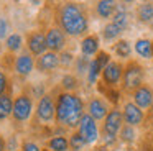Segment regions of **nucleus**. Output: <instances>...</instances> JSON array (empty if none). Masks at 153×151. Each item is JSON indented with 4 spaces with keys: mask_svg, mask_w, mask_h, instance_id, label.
I'll return each mask as SVG.
<instances>
[{
    "mask_svg": "<svg viewBox=\"0 0 153 151\" xmlns=\"http://www.w3.org/2000/svg\"><path fill=\"white\" fill-rule=\"evenodd\" d=\"M87 146L86 140L82 138V135L77 130H74L69 135V151H84V148Z\"/></svg>",
    "mask_w": 153,
    "mask_h": 151,
    "instance_id": "nucleus-30",
    "label": "nucleus"
},
{
    "mask_svg": "<svg viewBox=\"0 0 153 151\" xmlns=\"http://www.w3.org/2000/svg\"><path fill=\"white\" fill-rule=\"evenodd\" d=\"M59 66H61L59 64V54H56V53H53V51H48V53H45L43 56L36 58L35 67H36V71L40 72V74H53Z\"/></svg>",
    "mask_w": 153,
    "mask_h": 151,
    "instance_id": "nucleus-14",
    "label": "nucleus"
},
{
    "mask_svg": "<svg viewBox=\"0 0 153 151\" xmlns=\"http://www.w3.org/2000/svg\"><path fill=\"white\" fill-rule=\"evenodd\" d=\"M35 112L33 97L28 92H22L13 98V112H12V123L23 125L31 118Z\"/></svg>",
    "mask_w": 153,
    "mask_h": 151,
    "instance_id": "nucleus-4",
    "label": "nucleus"
},
{
    "mask_svg": "<svg viewBox=\"0 0 153 151\" xmlns=\"http://www.w3.org/2000/svg\"><path fill=\"white\" fill-rule=\"evenodd\" d=\"M79 49H81V54L87 56V58H96L100 51V38L99 35H87L81 39L79 43Z\"/></svg>",
    "mask_w": 153,
    "mask_h": 151,
    "instance_id": "nucleus-16",
    "label": "nucleus"
},
{
    "mask_svg": "<svg viewBox=\"0 0 153 151\" xmlns=\"http://www.w3.org/2000/svg\"><path fill=\"white\" fill-rule=\"evenodd\" d=\"M112 21L115 23L120 30H123V31L130 26V12H128L127 3H117L115 15H114Z\"/></svg>",
    "mask_w": 153,
    "mask_h": 151,
    "instance_id": "nucleus-22",
    "label": "nucleus"
},
{
    "mask_svg": "<svg viewBox=\"0 0 153 151\" xmlns=\"http://www.w3.org/2000/svg\"><path fill=\"white\" fill-rule=\"evenodd\" d=\"M35 64H36L35 56L31 54L30 51H23L22 54H18L17 58H15V72H17L20 77L25 79L33 72Z\"/></svg>",
    "mask_w": 153,
    "mask_h": 151,
    "instance_id": "nucleus-15",
    "label": "nucleus"
},
{
    "mask_svg": "<svg viewBox=\"0 0 153 151\" xmlns=\"http://www.w3.org/2000/svg\"><path fill=\"white\" fill-rule=\"evenodd\" d=\"M132 44H130V41L128 39H123V38H120L119 41H115L112 44V51H114V54L117 56V59H119L120 62L122 61H130V56H132Z\"/></svg>",
    "mask_w": 153,
    "mask_h": 151,
    "instance_id": "nucleus-21",
    "label": "nucleus"
},
{
    "mask_svg": "<svg viewBox=\"0 0 153 151\" xmlns=\"http://www.w3.org/2000/svg\"><path fill=\"white\" fill-rule=\"evenodd\" d=\"M135 18L140 25H150L153 23V2H142L135 7Z\"/></svg>",
    "mask_w": 153,
    "mask_h": 151,
    "instance_id": "nucleus-18",
    "label": "nucleus"
},
{
    "mask_svg": "<svg viewBox=\"0 0 153 151\" xmlns=\"http://www.w3.org/2000/svg\"><path fill=\"white\" fill-rule=\"evenodd\" d=\"M115 8H117V2H112V0H100V2H97L94 5V12H96V15L100 20L114 18Z\"/></svg>",
    "mask_w": 153,
    "mask_h": 151,
    "instance_id": "nucleus-20",
    "label": "nucleus"
},
{
    "mask_svg": "<svg viewBox=\"0 0 153 151\" xmlns=\"http://www.w3.org/2000/svg\"><path fill=\"white\" fill-rule=\"evenodd\" d=\"M48 151H69V136L66 135H54L46 141Z\"/></svg>",
    "mask_w": 153,
    "mask_h": 151,
    "instance_id": "nucleus-24",
    "label": "nucleus"
},
{
    "mask_svg": "<svg viewBox=\"0 0 153 151\" xmlns=\"http://www.w3.org/2000/svg\"><path fill=\"white\" fill-rule=\"evenodd\" d=\"M152 74H153V66H152Z\"/></svg>",
    "mask_w": 153,
    "mask_h": 151,
    "instance_id": "nucleus-39",
    "label": "nucleus"
},
{
    "mask_svg": "<svg viewBox=\"0 0 153 151\" xmlns=\"http://www.w3.org/2000/svg\"><path fill=\"white\" fill-rule=\"evenodd\" d=\"M91 61H92V59L87 58V56H82V54L76 56V61H74V71H76V76L79 79L82 77V76H87Z\"/></svg>",
    "mask_w": 153,
    "mask_h": 151,
    "instance_id": "nucleus-29",
    "label": "nucleus"
},
{
    "mask_svg": "<svg viewBox=\"0 0 153 151\" xmlns=\"http://www.w3.org/2000/svg\"><path fill=\"white\" fill-rule=\"evenodd\" d=\"M97 92L99 94H102V97H105V100L109 102L112 107H119L120 100H122V90L120 89H110L107 87V85H104L102 82H97Z\"/></svg>",
    "mask_w": 153,
    "mask_h": 151,
    "instance_id": "nucleus-19",
    "label": "nucleus"
},
{
    "mask_svg": "<svg viewBox=\"0 0 153 151\" xmlns=\"http://www.w3.org/2000/svg\"><path fill=\"white\" fill-rule=\"evenodd\" d=\"M122 115L125 125H130L133 128H138L145 123V120L148 118L146 112H143L140 107H137L132 100H125L122 105Z\"/></svg>",
    "mask_w": 153,
    "mask_h": 151,
    "instance_id": "nucleus-8",
    "label": "nucleus"
},
{
    "mask_svg": "<svg viewBox=\"0 0 153 151\" xmlns=\"http://www.w3.org/2000/svg\"><path fill=\"white\" fill-rule=\"evenodd\" d=\"M146 79V71L145 66L137 59H130V61L123 62V77L122 84H120V90L122 94L132 95L138 87L145 84Z\"/></svg>",
    "mask_w": 153,
    "mask_h": 151,
    "instance_id": "nucleus-3",
    "label": "nucleus"
},
{
    "mask_svg": "<svg viewBox=\"0 0 153 151\" xmlns=\"http://www.w3.org/2000/svg\"><path fill=\"white\" fill-rule=\"evenodd\" d=\"M74 61H76V56H74L69 49H64L59 54V64H61V67H64V69L74 66Z\"/></svg>",
    "mask_w": 153,
    "mask_h": 151,
    "instance_id": "nucleus-31",
    "label": "nucleus"
},
{
    "mask_svg": "<svg viewBox=\"0 0 153 151\" xmlns=\"http://www.w3.org/2000/svg\"><path fill=\"white\" fill-rule=\"evenodd\" d=\"M81 87V79L76 74H64L61 77V89L64 92H71V94H76V90Z\"/></svg>",
    "mask_w": 153,
    "mask_h": 151,
    "instance_id": "nucleus-26",
    "label": "nucleus"
},
{
    "mask_svg": "<svg viewBox=\"0 0 153 151\" xmlns=\"http://www.w3.org/2000/svg\"><path fill=\"white\" fill-rule=\"evenodd\" d=\"M119 141L123 143V144H127V146L135 144V141H137V128L130 127V125H123L122 130H120V133H119Z\"/></svg>",
    "mask_w": 153,
    "mask_h": 151,
    "instance_id": "nucleus-28",
    "label": "nucleus"
},
{
    "mask_svg": "<svg viewBox=\"0 0 153 151\" xmlns=\"http://www.w3.org/2000/svg\"><path fill=\"white\" fill-rule=\"evenodd\" d=\"M43 151H48V150H46V148H43Z\"/></svg>",
    "mask_w": 153,
    "mask_h": 151,
    "instance_id": "nucleus-38",
    "label": "nucleus"
},
{
    "mask_svg": "<svg viewBox=\"0 0 153 151\" xmlns=\"http://www.w3.org/2000/svg\"><path fill=\"white\" fill-rule=\"evenodd\" d=\"M152 31H153V23H152Z\"/></svg>",
    "mask_w": 153,
    "mask_h": 151,
    "instance_id": "nucleus-40",
    "label": "nucleus"
},
{
    "mask_svg": "<svg viewBox=\"0 0 153 151\" xmlns=\"http://www.w3.org/2000/svg\"><path fill=\"white\" fill-rule=\"evenodd\" d=\"M10 82H8L7 74L4 72V69H0V95L4 94H10Z\"/></svg>",
    "mask_w": 153,
    "mask_h": 151,
    "instance_id": "nucleus-33",
    "label": "nucleus"
},
{
    "mask_svg": "<svg viewBox=\"0 0 153 151\" xmlns=\"http://www.w3.org/2000/svg\"><path fill=\"white\" fill-rule=\"evenodd\" d=\"M86 113V104L79 94L58 92L56 94V123L66 130H77L81 118Z\"/></svg>",
    "mask_w": 153,
    "mask_h": 151,
    "instance_id": "nucleus-2",
    "label": "nucleus"
},
{
    "mask_svg": "<svg viewBox=\"0 0 153 151\" xmlns=\"http://www.w3.org/2000/svg\"><path fill=\"white\" fill-rule=\"evenodd\" d=\"M68 43V36L64 35V31L59 26H50L46 30V44H48V51H53L56 54H61L66 48Z\"/></svg>",
    "mask_w": 153,
    "mask_h": 151,
    "instance_id": "nucleus-12",
    "label": "nucleus"
},
{
    "mask_svg": "<svg viewBox=\"0 0 153 151\" xmlns=\"http://www.w3.org/2000/svg\"><path fill=\"white\" fill-rule=\"evenodd\" d=\"M148 113H150V115H152V117H153V105H152V108H150V112H148Z\"/></svg>",
    "mask_w": 153,
    "mask_h": 151,
    "instance_id": "nucleus-37",
    "label": "nucleus"
},
{
    "mask_svg": "<svg viewBox=\"0 0 153 151\" xmlns=\"http://www.w3.org/2000/svg\"><path fill=\"white\" fill-rule=\"evenodd\" d=\"M125 125L122 115V108L112 107L107 117L104 118L102 125H100V135H109V136H119L122 127Z\"/></svg>",
    "mask_w": 153,
    "mask_h": 151,
    "instance_id": "nucleus-6",
    "label": "nucleus"
},
{
    "mask_svg": "<svg viewBox=\"0 0 153 151\" xmlns=\"http://www.w3.org/2000/svg\"><path fill=\"white\" fill-rule=\"evenodd\" d=\"M27 48L33 56L40 58L45 53H48L46 44V33L43 30H31L27 35Z\"/></svg>",
    "mask_w": 153,
    "mask_h": 151,
    "instance_id": "nucleus-10",
    "label": "nucleus"
},
{
    "mask_svg": "<svg viewBox=\"0 0 153 151\" xmlns=\"http://www.w3.org/2000/svg\"><path fill=\"white\" fill-rule=\"evenodd\" d=\"M36 118L38 121L45 125H50L51 121H56V95L45 94L36 104Z\"/></svg>",
    "mask_w": 153,
    "mask_h": 151,
    "instance_id": "nucleus-5",
    "label": "nucleus"
},
{
    "mask_svg": "<svg viewBox=\"0 0 153 151\" xmlns=\"http://www.w3.org/2000/svg\"><path fill=\"white\" fill-rule=\"evenodd\" d=\"M7 150H8L7 140H5V136H2V135H0V151H7Z\"/></svg>",
    "mask_w": 153,
    "mask_h": 151,
    "instance_id": "nucleus-35",
    "label": "nucleus"
},
{
    "mask_svg": "<svg viewBox=\"0 0 153 151\" xmlns=\"http://www.w3.org/2000/svg\"><path fill=\"white\" fill-rule=\"evenodd\" d=\"M122 33H123V30H120L114 21L105 23V25H104V28L100 30V36H102V39H104V41H107V43L119 41L120 36H122Z\"/></svg>",
    "mask_w": 153,
    "mask_h": 151,
    "instance_id": "nucleus-23",
    "label": "nucleus"
},
{
    "mask_svg": "<svg viewBox=\"0 0 153 151\" xmlns=\"http://www.w3.org/2000/svg\"><path fill=\"white\" fill-rule=\"evenodd\" d=\"M77 131L82 135V138L86 140L87 144H96L100 140V128L97 125V121L89 113H84V117L81 118Z\"/></svg>",
    "mask_w": 153,
    "mask_h": 151,
    "instance_id": "nucleus-9",
    "label": "nucleus"
},
{
    "mask_svg": "<svg viewBox=\"0 0 153 151\" xmlns=\"http://www.w3.org/2000/svg\"><path fill=\"white\" fill-rule=\"evenodd\" d=\"M10 23H8V20H7V16H4V15H0V41L2 39H7L8 36H10Z\"/></svg>",
    "mask_w": 153,
    "mask_h": 151,
    "instance_id": "nucleus-32",
    "label": "nucleus"
},
{
    "mask_svg": "<svg viewBox=\"0 0 153 151\" xmlns=\"http://www.w3.org/2000/svg\"><path fill=\"white\" fill-rule=\"evenodd\" d=\"M122 77H123V62L112 59L100 74V82L110 89H119V85L122 84Z\"/></svg>",
    "mask_w": 153,
    "mask_h": 151,
    "instance_id": "nucleus-7",
    "label": "nucleus"
},
{
    "mask_svg": "<svg viewBox=\"0 0 153 151\" xmlns=\"http://www.w3.org/2000/svg\"><path fill=\"white\" fill-rule=\"evenodd\" d=\"M5 48H7V51L10 53V54L18 53L22 48H23V36H22L20 33H17V31L10 33V36L5 39Z\"/></svg>",
    "mask_w": 153,
    "mask_h": 151,
    "instance_id": "nucleus-27",
    "label": "nucleus"
},
{
    "mask_svg": "<svg viewBox=\"0 0 153 151\" xmlns=\"http://www.w3.org/2000/svg\"><path fill=\"white\" fill-rule=\"evenodd\" d=\"M110 108L112 107L105 98H102L100 95H92L86 104V113H89L96 121H104Z\"/></svg>",
    "mask_w": 153,
    "mask_h": 151,
    "instance_id": "nucleus-11",
    "label": "nucleus"
},
{
    "mask_svg": "<svg viewBox=\"0 0 153 151\" xmlns=\"http://www.w3.org/2000/svg\"><path fill=\"white\" fill-rule=\"evenodd\" d=\"M56 26H59L66 36L79 38L87 36L89 16L86 7L76 2H64L56 7Z\"/></svg>",
    "mask_w": 153,
    "mask_h": 151,
    "instance_id": "nucleus-1",
    "label": "nucleus"
},
{
    "mask_svg": "<svg viewBox=\"0 0 153 151\" xmlns=\"http://www.w3.org/2000/svg\"><path fill=\"white\" fill-rule=\"evenodd\" d=\"M130 100H132L137 107L142 108L143 112H150V108H152V105H153V87L145 82L142 87H138L132 95H130Z\"/></svg>",
    "mask_w": 153,
    "mask_h": 151,
    "instance_id": "nucleus-13",
    "label": "nucleus"
},
{
    "mask_svg": "<svg viewBox=\"0 0 153 151\" xmlns=\"http://www.w3.org/2000/svg\"><path fill=\"white\" fill-rule=\"evenodd\" d=\"M20 151H22V150H20Z\"/></svg>",
    "mask_w": 153,
    "mask_h": 151,
    "instance_id": "nucleus-41",
    "label": "nucleus"
},
{
    "mask_svg": "<svg viewBox=\"0 0 153 151\" xmlns=\"http://www.w3.org/2000/svg\"><path fill=\"white\" fill-rule=\"evenodd\" d=\"M22 151H43V148H40V144L31 140H23L22 141Z\"/></svg>",
    "mask_w": 153,
    "mask_h": 151,
    "instance_id": "nucleus-34",
    "label": "nucleus"
},
{
    "mask_svg": "<svg viewBox=\"0 0 153 151\" xmlns=\"http://www.w3.org/2000/svg\"><path fill=\"white\" fill-rule=\"evenodd\" d=\"M12 112H13V97H12V94L0 95V121L12 118Z\"/></svg>",
    "mask_w": 153,
    "mask_h": 151,
    "instance_id": "nucleus-25",
    "label": "nucleus"
},
{
    "mask_svg": "<svg viewBox=\"0 0 153 151\" xmlns=\"http://www.w3.org/2000/svg\"><path fill=\"white\" fill-rule=\"evenodd\" d=\"M133 51L138 58L145 59V61H153V39L137 38L133 43Z\"/></svg>",
    "mask_w": 153,
    "mask_h": 151,
    "instance_id": "nucleus-17",
    "label": "nucleus"
},
{
    "mask_svg": "<svg viewBox=\"0 0 153 151\" xmlns=\"http://www.w3.org/2000/svg\"><path fill=\"white\" fill-rule=\"evenodd\" d=\"M91 151H112V150H110V148H107V146H104V144H96V146H94Z\"/></svg>",
    "mask_w": 153,
    "mask_h": 151,
    "instance_id": "nucleus-36",
    "label": "nucleus"
}]
</instances>
